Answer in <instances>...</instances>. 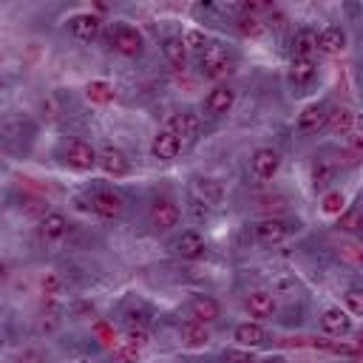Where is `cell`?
<instances>
[{
  "label": "cell",
  "mask_w": 363,
  "mask_h": 363,
  "mask_svg": "<svg viewBox=\"0 0 363 363\" xmlns=\"http://www.w3.org/2000/svg\"><path fill=\"white\" fill-rule=\"evenodd\" d=\"M332 182H335V164H332L326 156L315 159V162H312V184H315V190H323V187H329Z\"/></svg>",
  "instance_id": "obj_26"
},
{
  "label": "cell",
  "mask_w": 363,
  "mask_h": 363,
  "mask_svg": "<svg viewBox=\"0 0 363 363\" xmlns=\"http://www.w3.org/2000/svg\"><path fill=\"white\" fill-rule=\"evenodd\" d=\"M147 216H150V227L156 233H167V230H173L179 224V207L170 199H156L150 204V213Z\"/></svg>",
  "instance_id": "obj_5"
},
{
  "label": "cell",
  "mask_w": 363,
  "mask_h": 363,
  "mask_svg": "<svg viewBox=\"0 0 363 363\" xmlns=\"http://www.w3.org/2000/svg\"><path fill=\"white\" fill-rule=\"evenodd\" d=\"M96 159H99V153H96L88 142H82V139H71V142L65 145V153H62V162H65L71 170H79V173L91 170V167L96 164Z\"/></svg>",
  "instance_id": "obj_3"
},
{
  "label": "cell",
  "mask_w": 363,
  "mask_h": 363,
  "mask_svg": "<svg viewBox=\"0 0 363 363\" xmlns=\"http://www.w3.org/2000/svg\"><path fill=\"white\" fill-rule=\"evenodd\" d=\"M179 150H182V139H179L173 130H167V128L156 130V136H153V142H150V156H153V159L170 162V159L179 156Z\"/></svg>",
  "instance_id": "obj_7"
},
{
  "label": "cell",
  "mask_w": 363,
  "mask_h": 363,
  "mask_svg": "<svg viewBox=\"0 0 363 363\" xmlns=\"http://www.w3.org/2000/svg\"><path fill=\"white\" fill-rule=\"evenodd\" d=\"M125 320H128V326H145V323H147V312L130 306V309L125 312Z\"/></svg>",
  "instance_id": "obj_40"
},
{
  "label": "cell",
  "mask_w": 363,
  "mask_h": 363,
  "mask_svg": "<svg viewBox=\"0 0 363 363\" xmlns=\"http://www.w3.org/2000/svg\"><path fill=\"white\" fill-rule=\"evenodd\" d=\"M11 363H45V357H43V352H37V349H23V352L14 354Z\"/></svg>",
  "instance_id": "obj_39"
},
{
  "label": "cell",
  "mask_w": 363,
  "mask_h": 363,
  "mask_svg": "<svg viewBox=\"0 0 363 363\" xmlns=\"http://www.w3.org/2000/svg\"><path fill=\"white\" fill-rule=\"evenodd\" d=\"M190 216L196 218V221H204L207 218V201H201L199 196L190 201Z\"/></svg>",
  "instance_id": "obj_41"
},
{
  "label": "cell",
  "mask_w": 363,
  "mask_h": 363,
  "mask_svg": "<svg viewBox=\"0 0 363 363\" xmlns=\"http://www.w3.org/2000/svg\"><path fill=\"white\" fill-rule=\"evenodd\" d=\"M337 227H340V230H346V233L360 230V227H363V213H360V210H349V207H346V213L337 218Z\"/></svg>",
  "instance_id": "obj_35"
},
{
  "label": "cell",
  "mask_w": 363,
  "mask_h": 363,
  "mask_svg": "<svg viewBox=\"0 0 363 363\" xmlns=\"http://www.w3.org/2000/svg\"><path fill=\"white\" fill-rule=\"evenodd\" d=\"M40 286H43L45 295H57V292L62 289V278H60L57 272H45L43 281H40Z\"/></svg>",
  "instance_id": "obj_36"
},
{
  "label": "cell",
  "mask_w": 363,
  "mask_h": 363,
  "mask_svg": "<svg viewBox=\"0 0 363 363\" xmlns=\"http://www.w3.org/2000/svg\"><path fill=\"white\" fill-rule=\"evenodd\" d=\"M233 337H235V343L241 349H258V346H264L269 340V332L261 323H255V320H244V323L235 326Z\"/></svg>",
  "instance_id": "obj_10"
},
{
  "label": "cell",
  "mask_w": 363,
  "mask_h": 363,
  "mask_svg": "<svg viewBox=\"0 0 363 363\" xmlns=\"http://www.w3.org/2000/svg\"><path fill=\"white\" fill-rule=\"evenodd\" d=\"M267 23H269L272 28H278V31H281V28L286 26V17H284L278 9H272V11H269V17H267Z\"/></svg>",
  "instance_id": "obj_42"
},
{
  "label": "cell",
  "mask_w": 363,
  "mask_h": 363,
  "mask_svg": "<svg viewBox=\"0 0 363 363\" xmlns=\"http://www.w3.org/2000/svg\"><path fill=\"white\" fill-rule=\"evenodd\" d=\"M85 96L91 102H96V105H108V102H113V88L105 79H94V82H88Z\"/></svg>",
  "instance_id": "obj_28"
},
{
  "label": "cell",
  "mask_w": 363,
  "mask_h": 363,
  "mask_svg": "<svg viewBox=\"0 0 363 363\" xmlns=\"http://www.w3.org/2000/svg\"><path fill=\"white\" fill-rule=\"evenodd\" d=\"M289 224L286 221H281V218H264V221H258L255 227H252V235H255V241L258 244H267V247H272V244H281L286 235H289Z\"/></svg>",
  "instance_id": "obj_8"
},
{
  "label": "cell",
  "mask_w": 363,
  "mask_h": 363,
  "mask_svg": "<svg viewBox=\"0 0 363 363\" xmlns=\"http://www.w3.org/2000/svg\"><path fill=\"white\" fill-rule=\"evenodd\" d=\"M318 48L323 51V54H340L343 48H346V31L340 28V26H326L320 34H318Z\"/></svg>",
  "instance_id": "obj_21"
},
{
  "label": "cell",
  "mask_w": 363,
  "mask_h": 363,
  "mask_svg": "<svg viewBox=\"0 0 363 363\" xmlns=\"http://www.w3.org/2000/svg\"><path fill=\"white\" fill-rule=\"evenodd\" d=\"M128 340L133 343V346H147V340H150V335H147V329L145 326H128Z\"/></svg>",
  "instance_id": "obj_38"
},
{
  "label": "cell",
  "mask_w": 363,
  "mask_h": 363,
  "mask_svg": "<svg viewBox=\"0 0 363 363\" xmlns=\"http://www.w3.org/2000/svg\"><path fill=\"white\" fill-rule=\"evenodd\" d=\"M199 68H201L204 77L221 79V77H227V74L233 71V60H230V54H227V48H224L221 43H210V45L199 54Z\"/></svg>",
  "instance_id": "obj_2"
},
{
  "label": "cell",
  "mask_w": 363,
  "mask_h": 363,
  "mask_svg": "<svg viewBox=\"0 0 363 363\" xmlns=\"http://www.w3.org/2000/svg\"><path fill=\"white\" fill-rule=\"evenodd\" d=\"M326 105L323 102H312V105H306L301 113H298V122H295V128H298V133H318L323 125H326Z\"/></svg>",
  "instance_id": "obj_14"
},
{
  "label": "cell",
  "mask_w": 363,
  "mask_h": 363,
  "mask_svg": "<svg viewBox=\"0 0 363 363\" xmlns=\"http://www.w3.org/2000/svg\"><path fill=\"white\" fill-rule=\"evenodd\" d=\"M352 354H354V357H357V360L363 363V337H360V340L354 343V352H352Z\"/></svg>",
  "instance_id": "obj_43"
},
{
  "label": "cell",
  "mask_w": 363,
  "mask_h": 363,
  "mask_svg": "<svg viewBox=\"0 0 363 363\" xmlns=\"http://www.w3.org/2000/svg\"><path fill=\"white\" fill-rule=\"evenodd\" d=\"M173 252H176L179 258L196 261V258H201V255L207 252V244H204V238H201L196 230H187V233H182V235L173 241Z\"/></svg>",
  "instance_id": "obj_19"
},
{
  "label": "cell",
  "mask_w": 363,
  "mask_h": 363,
  "mask_svg": "<svg viewBox=\"0 0 363 363\" xmlns=\"http://www.w3.org/2000/svg\"><path fill=\"white\" fill-rule=\"evenodd\" d=\"M113 357H116V363H139L142 349H139V346H133L130 340H122V343L113 349Z\"/></svg>",
  "instance_id": "obj_31"
},
{
  "label": "cell",
  "mask_w": 363,
  "mask_h": 363,
  "mask_svg": "<svg viewBox=\"0 0 363 363\" xmlns=\"http://www.w3.org/2000/svg\"><path fill=\"white\" fill-rule=\"evenodd\" d=\"M96 164H99V167H102L108 176H113V179H122V176H128V170H130L128 156H125L119 147H111V145H105V147L99 150Z\"/></svg>",
  "instance_id": "obj_9"
},
{
  "label": "cell",
  "mask_w": 363,
  "mask_h": 363,
  "mask_svg": "<svg viewBox=\"0 0 363 363\" xmlns=\"http://www.w3.org/2000/svg\"><path fill=\"white\" fill-rule=\"evenodd\" d=\"M111 45H113V51L122 54V57H139V54L145 51V37H142V31H139L136 26H130V23H116V26L111 28Z\"/></svg>",
  "instance_id": "obj_1"
},
{
  "label": "cell",
  "mask_w": 363,
  "mask_h": 363,
  "mask_svg": "<svg viewBox=\"0 0 363 363\" xmlns=\"http://www.w3.org/2000/svg\"><path fill=\"white\" fill-rule=\"evenodd\" d=\"M187 312H190V320H199V323H213L218 320L221 315V306L216 298L210 295H193L190 303H187Z\"/></svg>",
  "instance_id": "obj_12"
},
{
  "label": "cell",
  "mask_w": 363,
  "mask_h": 363,
  "mask_svg": "<svg viewBox=\"0 0 363 363\" xmlns=\"http://www.w3.org/2000/svg\"><path fill=\"white\" fill-rule=\"evenodd\" d=\"M354 128H357V130H363V113H357V116H354Z\"/></svg>",
  "instance_id": "obj_44"
},
{
  "label": "cell",
  "mask_w": 363,
  "mask_h": 363,
  "mask_svg": "<svg viewBox=\"0 0 363 363\" xmlns=\"http://www.w3.org/2000/svg\"><path fill=\"white\" fill-rule=\"evenodd\" d=\"M320 329H323L326 335H332V337H343V335L352 332V318H349L346 309L329 306V309L320 315Z\"/></svg>",
  "instance_id": "obj_13"
},
{
  "label": "cell",
  "mask_w": 363,
  "mask_h": 363,
  "mask_svg": "<svg viewBox=\"0 0 363 363\" xmlns=\"http://www.w3.org/2000/svg\"><path fill=\"white\" fill-rule=\"evenodd\" d=\"M224 363H255V357H252L250 349H227Z\"/></svg>",
  "instance_id": "obj_37"
},
{
  "label": "cell",
  "mask_w": 363,
  "mask_h": 363,
  "mask_svg": "<svg viewBox=\"0 0 363 363\" xmlns=\"http://www.w3.org/2000/svg\"><path fill=\"white\" fill-rule=\"evenodd\" d=\"M164 128L173 130L179 139H196V133H199V128H201V119H199V113H193V111H179V113H173V116L167 119Z\"/></svg>",
  "instance_id": "obj_17"
},
{
  "label": "cell",
  "mask_w": 363,
  "mask_h": 363,
  "mask_svg": "<svg viewBox=\"0 0 363 363\" xmlns=\"http://www.w3.org/2000/svg\"><path fill=\"white\" fill-rule=\"evenodd\" d=\"M318 51V34L312 28H301L292 37V57H312Z\"/></svg>",
  "instance_id": "obj_24"
},
{
  "label": "cell",
  "mask_w": 363,
  "mask_h": 363,
  "mask_svg": "<svg viewBox=\"0 0 363 363\" xmlns=\"http://www.w3.org/2000/svg\"><path fill=\"white\" fill-rule=\"evenodd\" d=\"M65 28H68V34H71L77 43H91V40H96V34H99V28H102V20H99L96 14H91V11H82V14L68 17Z\"/></svg>",
  "instance_id": "obj_4"
},
{
  "label": "cell",
  "mask_w": 363,
  "mask_h": 363,
  "mask_svg": "<svg viewBox=\"0 0 363 363\" xmlns=\"http://www.w3.org/2000/svg\"><path fill=\"white\" fill-rule=\"evenodd\" d=\"M326 128H329L332 133L346 136V133L354 128V113H352L349 108H332V111L326 113Z\"/></svg>",
  "instance_id": "obj_23"
},
{
  "label": "cell",
  "mask_w": 363,
  "mask_h": 363,
  "mask_svg": "<svg viewBox=\"0 0 363 363\" xmlns=\"http://www.w3.org/2000/svg\"><path fill=\"white\" fill-rule=\"evenodd\" d=\"M122 207H125V201H122V196L113 193V190H99V193H94V199H91V210H94L99 218H119V216H122Z\"/></svg>",
  "instance_id": "obj_11"
},
{
  "label": "cell",
  "mask_w": 363,
  "mask_h": 363,
  "mask_svg": "<svg viewBox=\"0 0 363 363\" xmlns=\"http://www.w3.org/2000/svg\"><path fill=\"white\" fill-rule=\"evenodd\" d=\"M278 167H281V156H278L272 147H258V150H252V156H250V170H252L255 179L267 182V179H272V176L278 173Z\"/></svg>",
  "instance_id": "obj_6"
},
{
  "label": "cell",
  "mask_w": 363,
  "mask_h": 363,
  "mask_svg": "<svg viewBox=\"0 0 363 363\" xmlns=\"http://www.w3.org/2000/svg\"><path fill=\"white\" fill-rule=\"evenodd\" d=\"M182 40H184V45H187V51H199V54H201V51H204V48L210 45L201 28H187Z\"/></svg>",
  "instance_id": "obj_34"
},
{
  "label": "cell",
  "mask_w": 363,
  "mask_h": 363,
  "mask_svg": "<svg viewBox=\"0 0 363 363\" xmlns=\"http://www.w3.org/2000/svg\"><path fill=\"white\" fill-rule=\"evenodd\" d=\"M235 28H238L244 37H261L267 26H264L258 17H247V14H241V17H238V23H235Z\"/></svg>",
  "instance_id": "obj_32"
},
{
  "label": "cell",
  "mask_w": 363,
  "mask_h": 363,
  "mask_svg": "<svg viewBox=\"0 0 363 363\" xmlns=\"http://www.w3.org/2000/svg\"><path fill=\"white\" fill-rule=\"evenodd\" d=\"M235 102V91L230 85H216L207 96H204V111L210 116H224Z\"/></svg>",
  "instance_id": "obj_16"
},
{
  "label": "cell",
  "mask_w": 363,
  "mask_h": 363,
  "mask_svg": "<svg viewBox=\"0 0 363 363\" xmlns=\"http://www.w3.org/2000/svg\"><path fill=\"white\" fill-rule=\"evenodd\" d=\"M40 323H43V329L45 332H54L60 323H62V309H60V303H45L43 306V315H40Z\"/></svg>",
  "instance_id": "obj_30"
},
{
  "label": "cell",
  "mask_w": 363,
  "mask_h": 363,
  "mask_svg": "<svg viewBox=\"0 0 363 363\" xmlns=\"http://www.w3.org/2000/svg\"><path fill=\"white\" fill-rule=\"evenodd\" d=\"M179 340L184 349H204L210 343V329L207 323H199V320H187L179 332Z\"/></svg>",
  "instance_id": "obj_20"
},
{
  "label": "cell",
  "mask_w": 363,
  "mask_h": 363,
  "mask_svg": "<svg viewBox=\"0 0 363 363\" xmlns=\"http://www.w3.org/2000/svg\"><path fill=\"white\" fill-rule=\"evenodd\" d=\"M343 301H346V312H349V315H360V318H363V286L346 289Z\"/></svg>",
  "instance_id": "obj_33"
},
{
  "label": "cell",
  "mask_w": 363,
  "mask_h": 363,
  "mask_svg": "<svg viewBox=\"0 0 363 363\" xmlns=\"http://www.w3.org/2000/svg\"><path fill=\"white\" fill-rule=\"evenodd\" d=\"M162 51H164V57H167V62L173 68H184V62H187V45H184L182 37H164Z\"/></svg>",
  "instance_id": "obj_25"
},
{
  "label": "cell",
  "mask_w": 363,
  "mask_h": 363,
  "mask_svg": "<svg viewBox=\"0 0 363 363\" xmlns=\"http://www.w3.org/2000/svg\"><path fill=\"white\" fill-rule=\"evenodd\" d=\"M264 363H286V360H284V357H267Z\"/></svg>",
  "instance_id": "obj_45"
},
{
  "label": "cell",
  "mask_w": 363,
  "mask_h": 363,
  "mask_svg": "<svg viewBox=\"0 0 363 363\" xmlns=\"http://www.w3.org/2000/svg\"><path fill=\"white\" fill-rule=\"evenodd\" d=\"M244 306H247V312L252 318L264 320V318H269L275 312V295L269 289H250L247 298H244Z\"/></svg>",
  "instance_id": "obj_15"
},
{
  "label": "cell",
  "mask_w": 363,
  "mask_h": 363,
  "mask_svg": "<svg viewBox=\"0 0 363 363\" xmlns=\"http://www.w3.org/2000/svg\"><path fill=\"white\" fill-rule=\"evenodd\" d=\"M320 210L326 213V216H343L346 213V196L340 193V190H329V193H323V199H320Z\"/></svg>",
  "instance_id": "obj_29"
},
{
  "label": "cell",
  "mask_w": 363,
  "mask_h": 363,
  "mask_svg": "<svg viewBox=\"0 0 363 363\" xmlns=\"http://www.w3.org/2000/svg\"><path fill=\"white\" fill-rule=\"evenodd\" d=\"M318 74V65H315V57H292L289 60V79L295 85H309Z\"/></svg>",
  "instance_id": "obj_22"
},
{
  "label": "cell",
  "mask_w": 363,
  "mask_h": 363,
  "mask_svg": "<svg viewBox=\"0 0 363 363\" xmlns=\"http://www.w3.org/2000/svg\"><path fill=\"white\" fill-rule=\"evenodd\" d=\"M37 233H40V238L43 241H60V238H65V233H68V218L62 216V213H43L40 216V224H37Z\"/></svg>",
  "instance_id": "obj_18"
},
{
  "label": "cell",
  "mask_w": 363,
  "mask_h": 363,
  "mask_svg": "<svg viewBox=\"0 0 363 363\" xmlns=\"http://www.w3.org/2000/svg\"><path fill=\"white\" fill-rule=\"evenodd\" d=\"M196 193H199V199L207 201V204H218V201L224 199V187H221V182H216V179H204V176L196 179Z\"/></svg>",
  "instance_id": "obj_27"
}]
</instances>
